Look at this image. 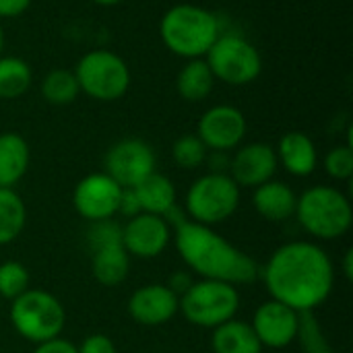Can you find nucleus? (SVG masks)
Listing matches in <instances>:
<instances>
[{"label":"nucleus","mask_w":353,"mask_h":353,"mask_svg":"<svg viewBox=\"0 0 353 353\" xmlns=\"http://www.w3.org/2000/svg\"><path fill=\"white\" fill-rule=\"evenodd\" d=\"M29 290V273L17 261H6L0 265V296L6 300L19 298Z\"/></svg>","instance_id":"nucleus-29"},{"label":"nucleus","mask_w":353,"mask_h":353,"mask_svg":"<svg viewBox=\"0 0 353 353\" xmlns=\"http://www.w3.org/2000/svg\"><path fill=\"white\" fill-rule=\"evenodd\" d=\"M238 308L240 294L236 285L213 279L192 283L178 302V310H182L186 321L203 329H217L219 325L232 321Z\"/></svg>","instance_id":"nucleus-6"},{"label":"nucleus","mask_w":353,"mask_h":353,"mask_svg":"<svg viewBox=\"0 0 353 353\" xmlns=\"http://www.w3.org/2000/svg\"><path fill=\"white\" fill-rule=\"evenodd\" d=\"M159 35L172 54L192 60L207 56L221 29L219 19L211 10L196 4H176L163 12Z\"/></svg>","instance_id":"nucleus-3"},{"label":"nucleus","mask_w":353,"mask_h":353,"mask_svg":"<svg viewBox=\"0 0 353 353\" xmlns=\"http://www.w3.org/2000/svg\"><path fill=\"white\" fill-rule=\"evenodd\" d=\"M192 285V281H190V277H188V273H176V275H172L170 277V283H168V288L180 298L188 288Z\"/></svg>","instance_id":"nucleus-36"},{"label":"nucleus","mask_w":353,"mask_h":353,"mask_svg":"<svg viewBox=\"0 0 353 353\" xmlns=\"http://www.w3.org/2000/svg\"><path fill=\"white\" fill-rule=\"evenodd\" d=\"M74 77L81 91L95 101H118L130 87V68L126 60L110 50L87 52L79 60Z\"/></svg>","instance_id":"nucleus-7"},{"label":"nucleus","mask_w":353,"mask_h":353,"mask_svg":"<svg viewBox=\"0 0 353 353\" xmlns=\"http://www.w3.org/2000/svg\"><path fill=\"white\" fill-rule=\"evenodd\" d=\"M95 4H101V6H114V4H120L122 0H93Z\"/></svg>","instance_id":"nucleus-38"},{"label":"nucleus","mask_w":353,"mask_h":353,"mask_svg":"<svg viewBox=\"0 0 353 353\" xmlns=\"http://www.w3.org/2000/svg\"><path fill=\"white\" fill-rule=\"evenodd\" d=\"M240 188L228 174H205L188 188L186 211L201 225H215L236 213Z\"/></svg>","instance_id":"nucleus-9"},{"label":"nucleus","mask_w":353,"mask_h":353,"mask_svg":"<svg viewBox=\"0 0 353 353\" xmlns=\"http://www.w3.org/2000/svg\"><path fill=\"white\" fill-rule=\"evenodd\" d=\"M296 339L300 341V347L304 353H333L331 343L327 341L319 321L314 319V312H300Z\"/></svg>","instance_id":"nucleus-27"},{"label":"nucleus","mask_w":353,"mask_h":353,"mask_svg":"<svg viewBox=\"0 0 353 353\" xmlns=\"http://www.w3.org/2000/svg\"><path fill=\"white\" fill-rule=\"evenodd\" d=\"M298 325H300V312L292 310L290 306L277 300H269L259 306L250 327L256 333L261 345L281 350L292 341H296Z\"/></svg>","instance_id":"nucleus-14"},{"label":"nucleus","mask_w":353,"mask_h":353,"mask_svg":"<svg viewBox=\"0 0 353 353\" xmlns=\"http://www.w3.org/2000/svg\"><path fill=\"white\" fill-rule=\"evenodd\" d=\"M31 66L17 56H0V99H17L29 91Z\"/></svg>","instance_id":"nucleus-25"},{"label":"nucleus","mask_w":353,"mask_h":353,"mask_svg":"<svg viewBox=\"0 0 353 353\" xmlns=\"http://www.w3.org/2000/svg\"><path fill=\"white\" fill-rule=\"evenodd\" d=\"M275 153H277V161L292 176H298V178L310 176L319 163L316 145L312 143V139L308 134L298 132V130L283 134Z\"/></svg>","instance_id":"nucleus-17"},{"label":"nucleus","mask_w":353,"mask_h":353,"mask_svg":"<svg viewBox=\"0 0 353 353\" xmlns=\"http://www.w3.org/2000/svg\"><path fill=\"white\" fill-rule=\"evenodd\" d=\"M29 168V145L17 132L0 134V186H14Z\"/></svg>","instance_id":"nucleus-20"},{"label":"nucleus","mask_w":353,"mask_h":353,"mask_svg":"<svg viewBox=\"0 0 353 353\" xmlns=\"http://www.w3.org/2000/svg\"><path fill=\"white\" fill-rule=\"evenodd\" d=\"M343 273L347 279H353V250L345 252V265H343Z\"/></svg>","instance_id":"nucleus-37"},{"label":"nucleus","mask_w":353,"mask_h":353,"mask_svg":"<svg viewBox=\"0 0 353 353\" xmlns=\"http://www.w3.org/2000/svg\"><path fill=\"white\" fill-rule=\"evenodd\" d=\"M33 353H79V350L70 341L56 337V339H50V341L39 343Z\"/></svg>","instance_id":"nucleus-34"},{"label":"nucleus","mask_w":353,"mask_h":353,"mask_svg":"<svg viewBox=\"0 0 353 353\" xmlns=\"http://www.w3.org/2000/svg\"><path fill=\"white\" fill-rule=\"evenodd\" d=\"M105 174L122 188H134L155 172V153L141 139H122L110 147L103 159Z\"/></svg>","instance_id":"nucleus-10"},{"label":"nucleus","mask_w":353,"mask_h":353,"mask_svg":"<svg viewBox=\"0 0 353 353\" xmlns=\"http://www.w3.org/2000/svg\"><path fill=\"white\" fill-rule=\"evenodd\" d=\"M122 186H118L105 172L85 176L72 194V205L87 221L112 219L118 213Z\"/></svg>","instance_id":"nucleus-11"},{"label":"nucleus","mask_w":353,"mask_h":353,"mask_svg":"<svg viewBox=\"0 0 353 353\" xmlns=\"http://www.w3.org/2000/svg\"><path fill=\"white\" fill-rule=\"evenodd\" d=\"M128 269L130 254L124 250L122 244L105 246L93 252V275L105 288L120 285L128 277Z\"/></svg>","instance_id":"nucleus-23"},{"label":"nucleus","mask_w":353,"mask_h":353,"mask_svg":"<svg viewBox=\"0 0 353 353\" xmlns=\"http://www.w3.org/2000/svg\"><path fill=\"white\" fill-rule=\"evenodd\" d=\"M213 352L215 353H261L263 345L252 331L248 323L242 321H228L213 329V339H211Z\"/></svg>","instance_id":"nucleus-21"},{"label":"nucleus","mask_w":353,"mask_h":353,"mask_svg":"<svg viewBox=\"0 0 353 353\" xmlns=\"http://www.w3.org/2000/svg\"><path fill=\"white\" fill-rule=\"evenodd\" d=\"M77 350H79V353H116V345L110 337L97 333V335L87 337L81 343V347H77Z\"/></svg>","instance_id":"nucleus-32"},{"label":"nucleus","mask_w":353,"mask_h":353,"mask_svg":"<svg viewBox=\"0 0 353 353\" xmlns=\"http://www.w3.org/2000/svg\"><path fill=\"white\" fill-rule=\"evenodd\" d=\"M277 153L267 143H250L230 159V178L238 186L256 188L273 178L277 172Z\"/></svg>","instance_id":"nucleus-15"},{"label":"nucleus","mask_w":353,"mask_h":353,"mask_svg":"<svg viewBox=\"0 0 353 353\" xmlns=\"http://www.w3.org/2000/svg\"><path fill=\"white\" fill-rule=\"evenodd\" d=\"M132 190L141 205V213L165 217L176 207V186L163 174H157V172L149 174Z\"/></svg>","instance_id":"nucleus-19"},{"label":"nucleus","mask_w":353,"mask_h":353,"mask_svg":"<svg viewBox=\"0 0 353 353\" xmlns=\"http://www.w3.org/2000/svg\"><path fill=\"white\" fill-rule=\"evenodd\" d=\"M176 223V248L182 261L201 277L213 281H225L232 285L250 283L259 275L256 263L209 225L188 221L176 215V207L165 215Z\"/></svg>","instance_id":"nucleus-2"},{"label":"nucleus","mask_w":353,"mask_h":353,"mask_svg":"<svg viewBox=\"0 0 353 353\" xmlns=\"http://www.w3.org/2000/svg\"><path fill=\"white\" fill-rule=\"evenodd\" d=\"M27 211L23 199L12 188L0 186V246L14 242L25 228Z\"/></svg>","instance_id":"nucleus-24"},{"label":"nucleus","mask_w":353,"mask_h":353,"mask_svg":"<svg viewBox=\"0 0 353 353\" xmlns=\"http://www.w3.org/2000/svg\"><path fill=\"white\" fill-rule=\"evenodd\" d=\"M10 321L21 337L39 345L43 341L60 337L66 314L60 300L50 292L27 290L12 300Z\"/></svg>","instance_id":"nucleus-5"},{"label":"nucleus","mask_w":353,"mask_h":353,"mask_svg":"<svg viewBox=\"0 0 353 353\" xmlns=\"http://www.w3.org/2000/svg\"><path fill=\"white\" fill-rule=\"evenodd\" d=\"M89 244H91L93 252L99 248H105V246L122 244V228L118 223H114L112 219L93 221V225L89 228Z\"/></svg>","instance_id":"nucleus-31"},{"label":"nucleus","mask_w":353,"mask_h":353,"mask_svg":"<svg viewBox=\"0 0 353 353\" xmlns=\"http://www.w3.org/2000/svg\"><path fill=\"white\" fill-rule=\"evenodd\" d=\"M215 81H223L225 85L244 87L259 79L263 70L261 52L242 35L221 33L211 50L205 56Z\"/></svg>","instance_id":"nucleus-8"},{"label":"nucleus","mask_w":353,"mask_h":353,"mask_svg":"<svg viewBox=\"0 0 353 353\" xmlns=\"http://www.w3.org/2000/svg\"><path fill=\"white\" fill-rule=\"evenodd\" d=\"M325 170L335 180H350L353 176V149L352 145H337L325 157Z\"/></svg>","instance_id":"nucleus-30"},{"label":"nucleus","mask_w":353,"mask_h":353,"mask_svg":"<svg viewBox=\"0 0 353 353\" xmlns=\"http://www.w3.org/2000/svg\"><path fill=\"white\" fill-rule=\"evenodd\" d=\"M252 203L261 217H265L267 221L279 223V221H285L292 215H296L298 196L294 194V190L288 184L269 180V182L256 186Z\"/></svg>","instance_id":"nucleus-18"},{"label":"nucleus","mask_w":353,"mask_h":353,"mask_svg":"<svg viewBox=\"0 0 353 353\" xmlns=\"http://www.w3.org/2000/svg\"><path fill=\"white\" fill-rule=\"evenodd\" d=\"M196 137L205 143L207 149L225 153L238 147L246 137V118L234 105H213L201 116Z\"/></svg>","instance_id":"nucleus-12"},{"label":"nucleus","mask_w":353,"mask_h":353,"mask_svg":"<svg viewBox=\"0 0 353 353\" xmlns=\"http://www.w3.org/2000/svg\"><path fill=\"white\" fill-rule=\"evenodd\" d=\"M263 277L271 300L296 312H314L329 298L335 283L329 254L312 242H290L277 248Z\"/></svg>","instance_id":"nucleus-1"},{"label":"nucleus","mask_w":353,"mask_h":353,"mask_svg":"<svg viewBox=\"0 0 353 353\" xmlns=\"http://www.w3.org/2000/svg\"><path fill=\"white\" fill-rule=\"evenodd\" d=\"M213 85H215V77L209 64L205 62V58L186 60V64L180 68L176 77L178 95L190 103H199L205 97H209V93L213 91Z\"/></svg>","instance_id":"nucleus-22"},{"label":"nucleus","mask_w":353,"mask_h":353,"mask_svg":"<svg viewBox=\"0 0 353 353\" xmlns=\"http://www.w3.org/2000/svg\"><path fill=\"white\" fill-rule=\"evenodd\" d=\"M170 244V223L161 215L139 213L122 228V246L139 259H155Z\"/></svg>","instance_id":"nucleus-13"},{"label":"nucleus","mask_w":353,"mask_h":353,"mask_svg":"<svg viewBox=\"0 0 353 353\" xmlns=\"http://www.w3.org/2000/svg\"><path fill=\"white\" fill-rule=\"evenodd\" d=\"M118 213L126 215L128 219L141 213V205H139L137 194H134V190H132V188H122V196H120Z\"/></svg>","instance_id":"nucleus-33"},{"label":"nucleus","mask_w":353,"mask_h":353,"mask_svg":"<svg viewBox=\"0 0 353 353\" xmlns=\"http://www.w3.org/2000/svg\"><path fill=\"white\" fill-rule=\"evenodd\" d=\"M300 225L314 238L335 240L350 232L353 211L350 199L333 186H312L296 203Z\"/></svg>","instance_id":"nucleus-4"},{"label":"nucleus","mask_w":353,"mask_h":353,"mask_svg":"<svg viewBox=\"0 0 353 353\" xmlns=\"http://www.w3.org/2000/svg\"><path fill=\"white\" fill-rule=\"evenodd\" d=\"M31 0H0V19H17L29 8Z\"/></svg>","instance_id":"nucleus-35"},{"label":"nucleus","mask_w":353,"mask_h":353,"mask_svg":"<svg viewBox=\"0 0 353 353\" xmlns=\"http://www.w3.org/2000/svg\"><path fill=\"white\" fill-rule=\"evenodd\" d=\"M180 298L168 288L159 283L139 288L128 300V312L134 323L145 327H159L170 323L178 312Z\"/></svg>","instance_id":"nucleus-16"},{"label":"nucleus","mask_w":353,"mask_h":353,"mask_svg":"<svg viewBox=\"0 0 353 353\" xmlns=\"http://www.w3.org/2000/svg\"><path fill=\"white\" fill-rule=\"evenodd\" d=\"M2 48H4V31H2V25H0V56H2Z\"/></svg>","instance_id":"nucleus-39"},{"label":"nucleus","mask_w":353,"mask_h":353,"mask_svg":"<svg viewBox=\"0 0 353 353\" xmlns=\"http://www.w3.org/2000/svg\"><path fill=\"white\" fill-rule=\"evenodd\" d=\"M81 93L79 81L74 70L68 68H54L41 81V95L52 105H68Z\"/></svg>","instance_id":"nucleus-26"},{"label":"nucleus","mask_w":353,"mask_h":353,"mask_svg":"<svg viewBox=\"0 0 353 353\" xmlns=\"http://www.w3.org/2000/svg\"><path fill=\"white\" fill-rule=\"evenodd\" d=\"M172 155H174V161L182 170H194V168L205 163L207 147H205V143L196 134H184V137H180L174 143Z\"/></svg>","instance_id":"nucleus-28"}]
</instances>
